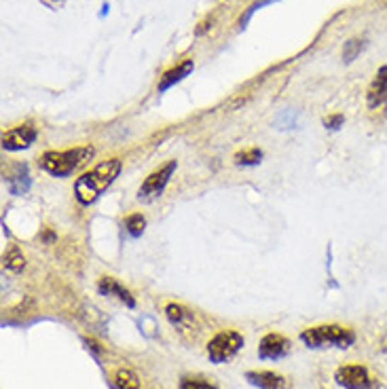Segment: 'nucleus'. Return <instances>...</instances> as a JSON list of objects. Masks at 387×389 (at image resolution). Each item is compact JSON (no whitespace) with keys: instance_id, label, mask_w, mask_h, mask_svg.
<instances>
[{"instance_id":"8","label":"nucleus","mask_w":387,"mask_h":389,"mask_svg":"<svg viewBox=\"0 0 387 389\" xmlns=\"http://www.w3.org/2000/svg\"><path fill=\"white\" fill-rule=\"evenodd\" d=\"M288 351H290V341L277 332L262 337V341L258 343V358L260 360H279V358L288 356Z\"/></svg>"},{"instance_id":"17","label":"nucleus","mask_w":387,"mask_h":389,"mask_svg":"<svg viewBox=\"0 0 387 389\" xmlns=\"http://www.w3.org/2000/svg\"><path fill=\"white\" fill-rule=\"evenodd\" d=\"M4 266L9 269V271H15V273H19V271H23V266H26V259H23V254H21V250L19 248H11L6 254H4Z\"/></svg>"},{"instance_id":"4","label":"nucleus","mask_w":387,"mask_h":389,"mask_svg":"<svg viewBox=\"0 0 387 389\" xmlns=\"http://www.w3.org/2000/svg\"><path fill=\"white\" fill-rule=\"evenodd\" d=\"M244 347V337L237 330H223L208 343V358L214 364L229 362Z\"/></svg>"},{"instance_id":"14","label":"nucleus","mask_w":387,"mask_h":389,"mask_svg":"<svg viewBox=\"0 0 387 389\" xmlns=\"http://www.w3.org/2000/svg\"><path fill=\"white\" fill-rule=\"evenodd\" d=\"M30 188V174H28V167L26 165H17L15 167V174L9 178V191L13 195H23L28 193Z\"/></svg>"},{"instance_id":"18","label":"nucleus","mask_w":387,"mask_h":389,"mask_svg":"<svg viewBox=\"0 0 387 389\" xmlns=\"http://www.w3.org/2000/svg\"><path fill=\"white\" fill-rule=\"evenodd\" d=\"M125 229L131 237H140L146 229V218L142 214H129L128 220H125Z\"/></svg>"},{"instance_id":"1","label":"nucleus","mask_w":387,"mask_h":389,"mask_svg":"<svg viewBox=\"0 0 387 389\" xmlns=\"http://www.w3.org/2000/svg\"><path fill=\"white\" fill-rule=\"evenodd\" d=\"M121 159H111V161H102L100 165H96L91 171L83 174L77 184H74V197L81 205H91L94 201L100 199V195L119 178L121 174Z\"/></svg>"},{"instance_id":"20","label":"nucleus","mask_w":387,"mask_h":389,"mask_svg":"<svg viewBox=\"0 0 387 389\" xmlns=\"http://www.w3.org/2000/svg\"><path fill=\"white\" fill-rule=\"evenodd\" d=\"M180 389H216V385H212L206 379H197V377H184L180 381Z\"/></svg>"},{"instance_id":"5","label":"nucleus","mask_w":387,"mask_h":389,"mask_svg":"<svg viewBox=\"0 0 387 389\" xmlns=\"http://www.w3.org/2000/svg\"><path fill=\"white\" fill-rule=\"evenodd\" d=\"M176 167H178L176 161H169V163H165L163 167H159L157 171H152V174L144 180V184L140 186L138 199H140V201H155L157 197H161L163 191H165V186H167V182H169V178L174 176Z\"/></svg>"},{"instance_id":"11","label":"nucleus","mask_w":387,"mask_h":389,"mask_svg":"<svg viewBox=\"0 0 387 389\" xmlns=\"http://www.w3.org/2000/svg\"><path fill=\"white\" fill-rule=\"evenodd\" d=\"M246 379L258 389H286V379L277 373H271V371L248 373Z\"/></svg>"},{"instance_id":"3","label":"nucleus","mask_w":387,"mask_h":389,"mask_svg":"<svg viewBox=\"0 0 387 389\" xmlns=\"http://www.w3.org/2000/svg\"><path fill=\"white\" fill-rule=\"evenodd\" d=\"M301 341L311 349H324V347H339L347 349L356 343V334L352 328H343L337 324L328 326H315L301 332Z\"/></svg>"},{"instance_id":"13","label":"nucleus","mask_w":387,"mask_h":389,"mask_svg":"<svg viewBox=\"0 0 387 389\" xmlns=\"http://www.w3.org/2000/svg\"><path fill=\"white\" fill-rule=\"evenodd\" d=\"M165 315H167L169 324L176 326V328H189V326L195 322V315H193L186 307L176 305V303H169V305L165 307Z\"/></svg>"},{"instance_id":"9","label":"nucleus","mask_w":387,"mask_h":389,"mask_svg":"<svg viewBox=\"0 0 387 389\" xmlns=\"http://www.w3.org/2000/svg\"><path fill=\"white\" fill-rule=\"evenodd\" d=\"M366 100H369V106L371 108L381 106L387 100V66L379 68V72L375 74V79H373V83L369 87Z\"/></svg>"},{"instance_id":"16","label":"nucleus","mask_w":387,"mask_h":389,"mask_svg":"<svg viewBox=\"0 0 387 389\" xmlns=\"http://www.w3.org/2000/svg\"><path fill=\"white\" fill-rule=\"evenodd\" d=\"M262 150L260 148H248V150H242L235 154V163L237 165H244V167H250V165H258L262 161Z\"/></svg>"},{"instance_id":"12","label":"nucleus","mask_w":387,"mask_h":389,"mask_svg":"<svg viewBox=\"0 0 387 389\" xmlns=\"http://www.w3.org/2000/svg\"><path fill=\"white\" fill-rule=\"evenodd\" d=\"M191 70H193V60H184V62L178 64L176 68L167 70V72L161 77V81H159V91H167L169 87H174L176 83H180L184 77L191 74Z\"/></svg>"},{"instance_id":"15","label":"nucleus","mask_w":387,"mask_h":389,"mask_svg":"<svg viewBox=\"0 0 387 389\" xmlns=\"http://www.w3.org/2000/svg\"><path fill=\"white\" fill-rule=\"evenodd\" d=\"M115 385L119 389H138L140 388V379H138V375H135L133 371L121 368V371H117V375H115Z\"/></svg>"},{"instance_id":"6","label":"nucleus","mask_w":387,"mask_h":389,"mask_svg":"<svg viewBox=\"0 0 387 389\" xmlns=\"http://www.w3.org/2000/svg\"><path fill=\"white\" fill-rule=\"evenodd\" d=\"M335 381L345 389H371L373 379L362 364H345L335 373Z\"/></svg>"},{"instance_id":"19","label":"nucleus","mask_w":387,"mask_h":389,"mask_svg":"<svg viewBox=\"0 0 387 389\" xmlns=\"http://www.w3.org/2000/svg\"><path fill=\"white\" fill-rule=\"evenodd\" d=\"M364 49V40L362 38H352V40H347L345 43V49H343V60L349 64V62H354L358 55H360V51Z\"/></svg>"},{"instance_id":"21","label":"nucleus","mask_w":387,"mask_h":389,"mask_svg":"<svg viewBox=\"0 0 387 389\" xmlns=\"http://www.w3.org/2000/svg\"><path fill=\"white\" fill-rule=\"evenodd\" d=\"M343 123H345V117H343V115H332V117H326V119H324L326 130H339Z\"/></svg>"},{"instance_id":"7","label":"nucleus","mask_w":387,"mask_h":389,"mask_svg":"<svg viewBox=\"0 0 387 389\" xmlns=\"http://www.w3.org/2000/svg\"><path fill=\"white\" fill-rule=\"evenodd\" d=\"M36 130L32 125H17L13 130L4 131L2 133V148L4 150H23V148H30L36 140Z\"/></svg>"},{"instance_id":"2","label":"nucleus","mask_w":387,"mask_h":389,"mask_svg":"<svg viewBox=\"0 0 387 389\" xmlns=\"http://www.w3.org/2000/svg\"><path fill=\"white\" fill-rule=\"evenodd\" d=\"M94 154H96L94 146H77L70 150H49L38 159V165L47 174L55 178H64V176H70L81 165H85L87 161H91Z\"/></svg>"},{"instance_id":"10","label":"nucleus","mask_w":387,"mask_h":389,"mask_svg":"<svg viewBox=\"0 0 387 389\" xmlns=\"http://www.w3.org/2000/svg\"><path fill=\"white\" fill-rule=\"evenodd\" d=\"M98 290H100V294H104V296H115V298H119V300L125 303L128 307H135V300H133L131 292H129L128 288H123L117 279H113V277H102V279L98 281Z\"/></svg>"}]
</instances>
